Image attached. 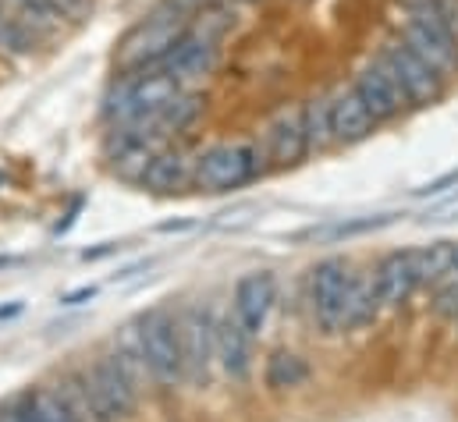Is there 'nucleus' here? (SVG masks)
Here are the masks:
<instances>
[{
  "instance_id": "f257e3e1",
  "label": "nucleus",
  "mask_w": 458,
  "mask_h": 422,
  "mask_svg": "<svg viewBox=\"0 0 458 422\" xmlns=\"http://www.w3.org/2000/svg\"><path fill=\"white\" fill-rule=\"evenodd\" d=\"M64 398L82 422H124L135 416L139 387L121 355H100L86 373L68 376Z\"/></svg>"
},
{
  "instance_id": "f03ea898",
  "label": "nucleus",
  "mask_w": 458,
  "mask_h": 422,
  "mask_svg": "<svg viewBox=\"0 0 458 422\" xmlns=\"http://www.w3.org/2000/svg\"><path fill=\"white\" fill-rule=\"evenodd\" d=\"M182 89L185 86L174 75H167L164 68L114 72V79L100 100V117L107 128H146Z\"/></svg>"
},
{
  "instance_id": "7ed1b4c3",
  "label": "nucleus",
  "mask_w": 458,
  "mask_h": 422,
  "mask_svg": "<svg viewBox=\"0 0 458 422\" xmlns=\"http://www.w3.org/2000/svg\"><path fill=\"white\" fill-rule=\"evenodd\" d=\"M189 29V18L167 4L157 0L142 18H135L114 46V72H149L160 68L171 54V46Z\"/></svg>"
},
{
  "instance_id": "20e7f679",
  "label": "nucleus",
  "mask_w": 458,
  "mask_h": 422,
  "mask_svg": "<svg viewBox=\"0 0 458 422\" xmlns=\"http://www.w3.org/2000/svg\"><path fill=\"white\" fill-rule=\"evenodd\" d=\"M267 171H270V160H267L259 142H249V139L214 142V146L196 153L192 189L221 196V192H234V189H245V185L259 181Z\"/></svg>"
},
{
  "instance_id": "39448f33",
  "label": "nucleus",
  "mask_w": 458,
  "mask_h": 422,
  "mask_svg": "<svg viewBox=\"0 0 458 422\" xmlns=\"http://www.w3.org/2000/svg\"><path fill=\"white\" fill-rule=\"evenodd\" d=\"M142 341V362L157 387L174 391L185 380V348H182V323L167 309H149L135 319Z\"/></svg>"
},
{
  "instance_id": "423d86ee",
  "label": "nucleus",
  "mask_w": 458,
  "mask_h": 422,
  "mask_svg": "<svg viewBox=\"0 0 458 422\" xmlns=\"http://www.w3.org/2000/svg\"><path fill=\"white\" fill-rule=\"evenodd\" d=\"M373 57L394 75V82L402 86V93H405L409 106H434L445 100V93H448V79H445L437 68H430L416 50H409L394 32L377 46Z\"/></svg>"
},
{
  "instance_id": "0eeeda50",
  "label": "nucleus",
  "mask_w": 458,
  "mask_h": 422,
  "mask_svg": "<svg viewBox=\"0 0 458 422\" xmlns=\"http://www.w3.org/2000/svg\"><path fill=\"white\" fill-rule=\"evenodd\" d=\"M352 288H355V277H352V266L344 259H324L310 270V309L317 326L335 337L348 330V302H352Z\"/></svg>"
},
{
  "instance_id": "6e6552de",
  "label": "nucleus",
  "mask_w": 458,
  "mask_h": 422,
  "mask_svg": "<svg viewBox=\"0 0 458 422\" xmlns=\"http://www.w3.org/2000/svg\"><path fill=\"white\" fill-rule=\"evenodd\" d=\"M221 61H225V43L207 36V32H199L196 25H189L182 32V39L171 46V54H167V61L160 68L167 75H174L185 89H196V86H203L207 79L217 75Z\"/></svg>"
},
{
  "instance_id": "1a4fd4ad",
  "label": "nucleus",
  "mask_w": 458,
  "mask_h": 422,
  "mask_svg": "<svg viewBox=\"0 0 458 422\" xmlns=\"http://www.w3.org/2000/svg\"><path fill=\"white\" fill-rule=\"evenodd\" d=\"M263 153L270 160V171H288L299 167L310 156V142H306V124H302V104L281 106L267 128H263Z\"/></svg>"
},
{
  "instance_id": "9d476101",
  "label": "nucleus",
  "mask_w": 458,
  "mask_h": 422,
  "mask_svg": "<svg viewBox=\"0 0 458 422\" xmlns=\"http://www.w3.org/2000/svg\"><path fill=\"white\" fill-rule=\"evenodd\" d=\"M373 291L380 309H402L423 284H420V249H398L384 256L373 270Z\"/></svg>"
},
{
  "instance_id": "9b49d317",
  "label": "nucleus",
  "mask_w": 458,
  "mask_h": 422,
  "mask_svg": "<svg viewBox=\"0 0 458 422\" xmlns=\"http://www.w3.org/2000/svg\"><path fill=\"white\" fill-rule=\"evenodd\" d=\"M352 89L359 93V100L366 104V110L377 117V124H387V121L402 117L405 110H412L409 100H405V93H402V86L394 82V75H391L377 57H369V61L352 75Z\"/></svg>"
},
{
  "instance_id": "f8f14e48",
  "label": "nucleus",
  "mask_w": 458,
  "mask_h": 422,
  "mask_svg": "<svg viewBox=\"0 0 458 422\" xmlns=\"http://www.w3.org/2000/svg\"><path fill=\"white\" fill-rule=\"evenodd\" d=\"M178 323H182V348H185V380L203 384L217 359V319L210 316V309L196 306Z\"/></svg>"
},
{
  "instance_id": "ddd939ff",
  "label": "nucleus",
  "mask_w": 458,
  "mask_h": 422,
  "mask_svg": "<svg viewBox=\"0 0 458 422\" xmlns=\"http://www.w3.org/2000/svg\"><path fill=\"white\" fill-rule=\"evenodd\" d=\"M277 302V277L270 270H252L245 274L238 284H234V302H231V313L234 319L252 333L259 337V330L267 326L270 309Z\"/></svg>"
},
{
  "instance_id": "4468645a",
  "label": "nucleus",
  "mask_w": 458,
  "mask_h": 422,
  "mask_svg": "<svg viewBox=\"0 0 458 422\" xmlns=\"http://www.w3.org/2000/svg\"><path fill=\"white\" fill-rule=\"evenodd\" d=\"M192 164H196V153L192 149H185L182 142H167V146L157 149V156L146 167L139 189H146L153 196L185 192V189H192Z\"/></svg>"
},
{
  "instance_id": "2eb2a0df",
  "label": "nucleus",
  "mask_w": 458,
  "mask_h": 422,
  "mask_svg": "<svg viewBox=\"0 0 458 422\" xmlns=\"http://www.w3.org/2000/svg\"><path fill=\"white\" fill-rule=\"evenodd\" d=\"M157 142L139 131V128H111V149H107V167L111 174L128 181V185H139L146 167L153 164L157 156Z\"/></svg>"
},
{
  "instance_id": "dca6fc26",
  "label": "nucleus",
  "mask_w": 458,
  "mask_h": 422,
  "mask_svg": "<svg viewBox=\"0 0 458 422\" xmlns=\"http://www.w3.org/2000/svg\"><path fill=\"white\" fill-rule=\"evenodd\" d=\"M327 106H331V131H335V146H359L366 142L380 124L377 117L366 110V104L359 100V93L348 86H338L331 97H327Z\"/></svg>"
},
{
  "instance_id": "f3484780",
  "label": "nucleus",
  "mask_w": 458,
  "mask_h": 422,
  "mask_svg": "<svg viewBox=\"0 0 458 422\" xmlns=\"http://www.w3.org/2000/svg\"><path fill=\"white\" fill-rule=\"evenodd\" d=\"M47 43L50 39L32 21H25L21 11H14L7 0H0V57H7V61H29Z\"/></svg>"
},
{
  "instance_id": "a211bd4d",
  "label": "nucleus",
  "mask_w": 458,
  "mask_h": 422,
  "mask_svg": "<svg viewBox=\"0 0 458 422\" xmlns=\"http://www.w3.org/2000/svg\"><path fill=\"white\" fill-rule=\"evenodd\" d=\"M252 333L234 319V313L217 323V362H221V369L228 373L231 380H245L249 376V369H252Z\"/></svg>"
},
{
  "instance_id": "6ab92c4d",
  "label": "nucleus",
  "mask_w": 458,
  "mask_h": 422,
  "mask_svg": "<svg viewBox=\"0 0 458 422\" xmlns=\"http://www.w3.org/2000/svg\"><path fill=\"white\" fill-rule=\"evenodd\" d=\"M302 124H306L310 153H327V149H335V131H331V106H327V97H310V100H302Z\"/></svg>"
},
{
  "instance_id": "aec40b11",
  "label": "nucleus",
  "mask_w": 458,
  "mask_h": 422,
  "mask_svg": "<svg viewBox=\"0 0 458 422\" xmlns=\"http://www.w3.org/2000/svg\"><path fill=\"white\" fill-rule=\"evenodd\" d=\"M263 376H267V387L270 391H292V387H299V384L310 380V366L295 351H274L267 359V373Z\"/></svg>"
},
{
  "instance_id": "412c9836",
  "label": "nucleus",
  "mask_w": 458,
  "mask_h": 422,
  "mask_svg": "<svg viewBox=\"0 0 458 422\" xmlns=\"http://www.w3.org/2000/svg\"><path fill=\"white\" fill-rule=\"evenodd\" d=\"M25 401L36 422H82L79 412L72 409V401L64 398V391H50V387L25 391Z\"/></svg>"
},
{
  "instance_id": "4be33fe9",
  "label": "nucleus",
  "mask_w": 458,
  "mask_h": 422,
  "mask_svg": "<svg viewBox=\"0 0 458 422\" xmlns=\"http://www.w3.org/2000/svg\"><path fill=\"white\" fill-rule=\"evenodd\" d=\"M455 245L458 241H434L427 249H420V284L423 288H437L452 266H455Z\"/></svg>"
},
{
  "instance_id": "5701e85b",
  "label": "nucleus",
  "mask_w": 458,
  "mask_h": 422,
  "mask_svg": "<svg viewBox=\"0 0 458 422\" xmlns=\"http://www.w3.org/2000/svg\"><path fill=\"white\" fill-rule=\"evenodd\" d=\"M14 11H21L25 14V21H32L50 43L57 39V36H64V18H61V11H57V0H7Z\"/></svg>"
},
{
  "instance_id": "b1692460",
  "label": "nucleus",
  "mask_w": 458,
  "mask_h": 422,
  "mask_svg": "<svg viewBox=\"0 0 458 422\" xmlns=\"http://www.w3.org/2000/svg\"><path fill=\"white\" fill-rule=\"evenodd\" d=\"M434 313L441 319H458V274H448L434 291Z\"/></svg>"
},
{
  "instance_id": "393cba45",
  "label": "nucleus",
  "mask_w": 458,
  "mask_h": 422,
  "mask_svg": "<svg viewBox=\"0 0 458 422\" xmlns=\"http://www.w3.org/2000/svg\"><path fill=\"white\" fill-rule=\"evenodd\" d=\"M394 213H380V216H362V220H348V224H338L327 231V238H348V234H362V231H377L384 224H391Z\"/></svg>"
},
{
  "instance_id": "a878e982",
  "label": "nucleus",
  "mask_w": 458,
  "mask_h": 422,
  "mask_svg": "<svg viewBox=\"0 0 458 422\" xmlns=\"http://www.w3.org/2000/svg\"><path fill=\"white\" fill-rule=\"evenodd\" d=\"M452 189H458V167L445 171V174H441V178H434V181H427L416 196H448Z\"/></svg>"
},
{
  "instance_id": "bb28decb",
  "label": "nucleus",
  "mask_w": 458,
  "mask_h": 422,
  "mask_svg": "<svg viewBox=\"0 0 458 422\" xmlns=\"http://www.w3.org/2000/svg\"><path fill=\"white\" fill-rule=\"evenodd\" d=\"M0 422H36L32 412H29L25 394H18V398H11L7 405H0Z\"/></svg>"
},
{
  "instance_id": "cd10ccee",
  "label": "nucleus",
  "mask_w": 458,
  "mask_h": 422,
  "mask_svg": "<svg viewBox=\"0 0 458 422\" xmlns=\"http://www.w3.org/2000/svg\"><path fill=\"white\" fill-rule=\"evenodd\" d=\"M167 4H174L189 21L199 14V11H207V7H217V4H225V0H167Z\"/></svg>"
},
{
  "instance_id": "c85d7f7f",
  "label": "nucleus",
  "mask_w": 458,
  "mask_h": 422,
  "mask_svg": "<svg viewBox=\"0 0 458 422\" xmlns=\"http://www.w3.org/2000/svg\"><path fill=\"white\" fill-rule=\"evenodd\" d=\"M452 216H458V196H445V203L427 213L423 220H452Z\"/></svg>"
},
{
  "instance_id": "c756f323",
  "label": "nucleus",
  "mask_w": 458,
  "mask_h": 422,
  "mask_svg": "<svg viewBox=\"0 0 458 422\" xmlns=\"http://www.w3.org/2000/svg\"><path fill=\"white\" fill-rule=\"evenodd\" d=\"M93 295H97V288H79V291L64 295V299H61V306H79V302H86V299H93Z\"/></svg>"
},
{
  "instance_id": "7c9ffc66",
  "label": "nucleus",
  "mask_w": 458,
  "mask_h": 422,
  "mask_svg": "<svg viewBox=\"0 0 458 422\" xmlns=\"http://www.w3.org/2000/svg\"><path fill=\"white\" fill-rule=\"evenodd\" d=\"M452 274H458V245H455V266H452Z\"/></svg>"
}]
</instances>
